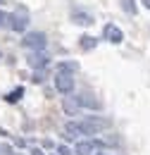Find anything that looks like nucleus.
Listing matches in <instances>:
<instances>
[{
    "mask_svg": "<svg viewBox=\"0 0 150 155\" xmlns=\"http://www.w3.org/2000/svg\"><path fill=\"white\" fill-rule=\"evenodd\" d=\"M76 100H79L81 107H88V110H100L103 107V103L95 96H91V93H81V96H76Z\"/></svg>",
    "mask_w": 150,
    "mask_h": 155,
    "instance_id": "nucleus-8",
    "label": "nucleus"
},
{
    "mask_svg": "<svg viewBox=\"0 0 150 155\" xmlns=\"http://www.w3.org/2000/svg\"><path fill=\"white\" fill-rule=\"evenodd\" d=\"M26 62H29V67H34V69H43L50 60H48V55H43L41 50H34V53L26 58Z\"/></svg>",
    "mask_w": 150,
    "mask_h": 155,
    "instance_id": "nucleus-9",
    "label": "nucleus"
},
{
    "mask_svg": "<svg viewBox=\"0 0 150 155\" xmlns=\"http://www.w3.org/2000/svg\"><path fill=\"white\" fill-rule=\"evenodd\" d=\"M0 58H2V53H0Z\"/></svg>",
    "mask_w": 150,
    "mask_h": 155,
    "instance_id": "nucleus-23",
    "label": "nucleus"
},
{
    "mask_svg": "<svg viewBox=\"0 0 150 155\" xmlns=\"http://www.w3.org/2000/svg\"><path fill=\"white\" fill-rule=\"evenodd\" d=\"M21 96H24V86H17L15 91H10V93L5 96V100H7V103H19Z\"/></svg>",
    "mask_w": 150,
    "mask_h": 155,
    "instance_id": "nucleus-13",
    "label": "nucleus"
},
{
    "mask_svg": "<svg viewBox=\"0 0 150 155\" xmlns=\"http://www.w3.org/2000/svg\"><path fill=\"white\" fill-rule=\"evenodd\" d=\"M112 127V122L110 119H105V117H86V119H81L79 122V129H81V134H86V136H95V134H100V131H105V129H110Z\"/></svg>",
    "mask_w": 150,
    "mask_h": 155,
    "instance_id": "nucleus-1",
    "label": "nucleus"
},
{
    "mask_svg": "<svg viewBox=\"0 0 150 155\" xmlns=\"http://www.w3.org/2000/svg\"><path fill=\"white\" fill-rule=\"evenodd\" d=\"M64 131H67V136H81L79 122H67V124H64Z\"/></svg>",
    "mask_w": 150,
    "mask_h": 155,
    "instance_id": "nucleus-15",
    "label": "nucleus"
},
{
    "mask_svg": "<svg viewBox=\"0 0 150 155\" xmlns=\"http://www.w3.org/2000/svg\"><path fill=\"white\" fill-rule=\"evenodd\" d=\"M57 155H74V153H72L67 146H60V148H57Z\"/></svg>",
    "mask_w": 150,
    "mask_h": 155,
    "instance_id": "nucleus-18",
    "label": "nucleus"
},
{
    "mask_svg": "<svg viewBox=\"0 0 150 155\" xmlns=\"http://www.w3.org/2000/svg\"><path fill=\"white\" fill-rule=\"evenodd\" d=\"M122 10H124V12H126V15H136V12H138V7H136V0H122Z\"/></svg>",
    "mask_w": 150,
    "mask_h": 155,
    "instance_id": "nucleus-14",
    "label": "nucleus"
},
{
    "mask_svg": "<svg viewBox=\"0 0 150 155\" xmlns=\"http://www.w3.org/2000/svg\"><path fill=\"white\" fill-rule=\"evenodd\" d=\"M103 38L114 43V45H119V43L124 41V31H122L117 24H105V26H103Z\"/></svg>",
    "mask_w": 150,
    "mask_h": 155,
    "instance_id": "nucleus-5",
    "label": "nucleus"
},
{
    "mask_svg": "<svg viewBox=\"0 0 150 155\" xmlns=\"http://www.w3.org/2000/svg\"><path fill=\"white\" fill-rule=\"evenodd\" d=\"M55 88L62 96L74 93V74H62V72H57L55 74Z\"/></svg>",
    "mask_w": 150,
    "mask_h": 155,
    "instance_id": "nucleus-4",
    "label": "nucleus"
},
{
    "mask_svg": "<svg viewBox=\"0 0 150 155\" xmlns=\"http://www.w3.org/2000/svg\"><path fill=\"white\" fill-rule=\"evenodd\" d=\"M143 5H145V7L150 10V0H143Z\"/></svg>",
    "mask_w": 150,
    "mask_h": 155,
    "instance_id": "nucleus-20",
    "label": "nucleus"
},
{
    "mask_svg": "<svg viewBox=\"0 0 150 155\" xmlns=\"http://www.w3.org/2000/svg\"><path fill=\"white\" fill-rule=\"evenodd\" d=\"M103 148H105V143H103V141L91 138V141H79V143L74 146V153L76 155H98Z\"/></svg>",
    "mask_w": 150,
    "mask_h": 155,
    "instance_id": "nucleus-2",
    "label": "nucleus"
},
{
    "mask_svg": "<svg viewBox=\"0 0 150 155\" xmlns=\"http://www.w3.org/2000/svg\"><path fill=\"white\" fill-rule=\"evenodd\" d=\"M95 45H98V38H95V36L83 34V36L79 38V48H81V50H86V53H88V50H93Z\"/></svg>",
    "mask_w": 150,
    "mask_h": 155,
    "instance_id": "nucleus-12",
    "label": "nucleus"
},
{
    "mask_svg": "<svg viewBox=\"0 0 150 155\" xmlns=\"http://www.w3.org/2000/svg\"><path fill=\"white\" fill-rule=\"evenodd\" d=\"M76 69H79V62L76 60H62V62L55 64V72H62V74H74Z\"/></svg>",
    "mask_w": 150,
    "mask_h": 155,
    "instance_id": "nucleus-11",
    "label": "nucleus"
},
{
    "mask_svg": "<svg viewBox=\"0 0 150 155\" xmlns=\"http://www.w3.org/2000/svg\"><path fill=\"white\" fill-rule=\"evenodd\" d=\"M0 2H5V0H0Z\"/></svg>",
    "mask_w": 150,
    "mask_h": 155,
    "instance_id": "nucleus-22",
    "label": "nucleus"
},
{
    "mask_svg": "<svg viewBox=\"0 0 150 155\" xmlns=\"http://www.w3.org/2000/svg\"><path fill=\"white\" fill-rule=\"evenodd\" d=\"M7 26H10V15L0 10V29H7Z\"/></svg>",
    "mask_w": 150,
    "mask_h": 155,
    "instance_id": "nucleus-16",
    "label": "nucleus"
},
{
    "mask_svg": "<svg viewBox=\"0 0 150 155\" xmlns=\"http://www.w3.org/2000/svg\"><path fill=\"white\" fill-rule=\"evenodd\" d=\"M26 26H29V17H26V15H17V12L10 15V26H7V29L21 34V31H26Z\"/></svg>",
    "mask_w": 150,
    "mask_h": 155,
    "instance_id": "nucleus-7",
    "label": "nucleus"
},
{
    "mask_svg": "<svg viewBox=\"0 0 150 155\" xmlns=\"http://www.w3.org/2000/svg\"><path fill=\"white\" fill-rule=\"evenodd\" d=\"M72 21L76 26H93V15L88 10H72Z\"/></svg>",
    "mask_w": 150,
    "mask_h": 155,
    "instance_id": "nucleus-6",
    "label": "nucleus"
},
{
    "mask_svg": "<svg viewBox=\"0 0 150 155\" xmlns=\"http://www.w3.org/2000/svg\"><path fill=\"white\" fill-rule=\"evenodd\" d=\"M98 155H112V153H98Z\"/></svg>",
    "mask_w": 150,
    "mask_h": 155,
    "instance_id": "nucleus-21",
    "label": "nucleus"
},
{
    "mask_svg": "<svg viewBox=\"0 0 150 155\" xmlns=\"http://www.w3.org/2000/svg\"><path fill=\"white\" fill-rule=\"evenodd\" d=\"M62 110H64V112H67V115H79V112H81V105H79V100H76V98H72V96H64L62 98Z\"/></svg>",
    "mask_w": 150,
    "mask_h": 155,
    "instance_id": "nucleus-10",
    "label": "nucleus"
},
{
    "mask_svg": "<svg viewBox=\"0 0 150 155\" xmlns=\"http://www.w3.org/2000/svg\"><path fill=\"white\" fill-rule=\"evenodd\" d=\"M45 34L43 31H29L24 38H21V45L24 48H29V50H43L45 48Z\"/></svg>",
    "mask_w": 150,
    "mask_h": 155,
    "instance_id": "nucleus-3",
    "label": "nucleus"
},
{
    "mask_svg": "<svg viewBox=\"0 0 150 155\" xmlns=\"http://www.w3.org/2000/svg\"><path fill=\"white\" fill-rule=\"evenodd\" d=\"M29 153H31V155H45V153H43V150H41V148H31Z\"/></svg>",
    "mask_w": 150,
    "mask_h": 155,
    "instance_id": "nucleus-19",
    "label": "nucleus"
},
{
    "mask_svg": "<svg viewBox=\"0 0 150 155\" xmlns=\"http://www.w3.org/2000/svg\"><path fill=\"white\" fill-rule=\"evenodd\" d=\"M43 79H45V74H43L41 69H36V72H34V77H31V81H34V84H41Z\"/></svg>",
    "mask_w": 150,
    "mask_h": 155,
    "instance_id": "nucleus-17",
    "label": "nucleus"
}]
</instances>
